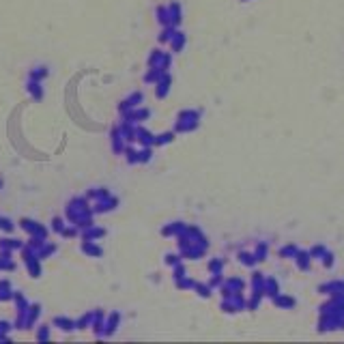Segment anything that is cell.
<instances>
[{"mask_svg": "<svg viewBox=\"0 0 344 344\" xmlns=\"http://www.w3.org/2000/svg\"><path fill=\"white\" fill-rule=\"evenodd\" d=\"M179 254L183 258H189V261H196V258H202L209 250V241H206L204 233L198 226H185L179 237Z\"/></svg>", "mask_w": 344, "mask_h": 344, "instance_id": "1", "label": "cell"}, {"mask_svg": "<svg viewBox=\"0 0 344 344\" xmlns=\"http://www.w3.org/2000/svg\"><path fill=\"white\" fill-rule=\"evenodd\" d=\"M93 215H95L93 206H90V202H88L86 196H75L65 206V217H67V221H69V224H73V226H78L80 231H84V228L90 226V224H95Z\"/></svg>", "mask_w": 344, "mask_h": 344, "instance_id": "2", "label": "cell"}, {"mask_svg": "<svg viewBox=\"0 0 344 344\" xmlns=\"http://www.w3.org/2000/svg\"><path fill=\"white\" fill-rule=\"evenodd\" d=\"M84 196L88 198V202H90V206H93L95 215H97V213H110V211H114L119 206V198L112 196L105 187H93V189H88Z\"/></svg>", "mask_w": 344, "mask_h": 344, "instance_id": "3", "label": "cell"}, {"mask_svg": "<svg viewBox=\"0 0 344 344\" xmlns=\"http://www.w3.org/2000/svg\"><path fill=\"white\" fill-rule=\"evenodd\" d=\"M200 127V112L198 110H183L179 112L177 123H174V132L177 134H189Z\"/></svg>", "mask_w": 344, "mask_h": 344, "instance_id": "4", "label": "cell"}, {"mask_svg": "<svg viewBox=\"0 0 344 344\" xmlns=\"http://www.w3.org/2000/svg\"><path fill=\"white\" fill-rule=\"evenodd\" d=\"M172 65V52H164V50H153L149 54V67L159 69V71H168Z\"/></svg>", "mask_w": 344, "mask_h": 344, "instance_id": "5", "label": "cell"}, {"mask_svg": "<svg viewBox=\"0 0 344 344\" xmlns=\"http://www.w3.org/2000/svg\"><path fill=\"white\" fill-rule=\"evenodd\" d=\"M20 226H22V231H26L30 237H39V239H48V228H45L43 224H39V221H35V219H20Z\"/></svg>", "mask_w": 344, "mask_h": 344, "instance_id": "6", "label": "cell"}, {"mask_svg": "<svg viewBox=\"0 0 344 344\" xmlns=\"http://www.w3.org/2000/svg\"><path fill=\"white\" fill-rule=\"evenodd\" d=\"M123 119L129 121V123H134V125H142L144 121L151 119V110L149 108H142V105H138V108H134V110H129L127 114H123Z\"/></svg>", "mask_w": 344, "mask_h": 344, "instance_id": "7", "label": "cell"}, {"mask_svg": "<svg viewBox=\"0 0 344 344\" xmlns=\"http://www.w3.org/2000/svg\"><path fill=\"white\" fill-rule=\"evenodd\" d=\"M144 101V95L140 93V90H136V93H132L129 97H125L123 101L119 103V112L121 114H127L129 110H134V108H138V105H140Z\"/></svg>", "mask_w": 344, "mask_h": 344, "instance_id": "8", "label": "cell"}, {"mask_svg": "<svg viewBox=\"0 0 344 344\" xmlns=\"http://www.w3.org/2000/svg\"><path fill=\"white\" fill-rule=\"evenodd\" d=\"M136 144H140V147H155V134L149 132L147 127L138 125L136 127Z\"/></svg>", "mask_w": 344, "mask_h": 344, "instance_id": "9", "label": "cell"}, {"mask_svg": "<svg viewBox=\"0 0 344 344\" xmlns=\"http://www.w3.org/2000/svg\"><path fill=\"white\" fill-rule=\"evenodd\" d=\"M170 86H172L170 73H164L162 78L157 80V84H155V97H157V99H166L168 93H170Z\"/></svg>", "mask_w": 344, "mask_h": 344, "instance_id": "10", "label": "cell"}, {"mask_svg": "<svg viewBox=\"0 0 344 344\" xmlns=\"http://www.w3.org/2000/svg\"><path fill=\"white\" fill-rule=\"evenodd\" d=\"M110 138H112V151L117 153V155H123V151H125V147H127V142H125L123 134H121L119 125H117V127H112Z\"/></svg>", "mask_w": 344, "mask_h": 344, "instance_id": "11", "label": "cell"}, {"mask_svg": "<svg viewBox=\"0 0 344 344\" xmlns=\"http://www.w3.org/2000/svg\"><path fill=\"white\" fill-rule=\"evenodd\" d=\"M185 43H187L185 33H183L181 28H177V33L172 35V39H170V43H168V48H170L172 54H179V52H183V48H185Z\"/></svg>", "mask_w": 344, "mask_h": 344, "instance_id": "12", "label": "cell"}, {"mask_svg": "<svg viewBox=\"0 0 344 344\" xmlns=\"http://www.w3.org/2000/svg\"><path fill=\"white\" fill-rule=\"evenodd\" d=\"M80 250H82L86 256H90V258H99V256H103L101 246H97V241H90V239H82Z\"/></svg>", "mask_w": 344, "mask_h": 344, "instance_id": "13", "label": "cell"}, {"mask_svg": "<svg viewBox=\"0 0 344 344\" xmlns=\"http://www.w3.org/2000/svg\"><path fill=\"white\" fill-rule=\"evenodd\" d=\"M119 323H121V312H112V314L105 316V329H103V338H110L114 335V331L119 329Z\"/></svg>", "mask_w": 344, "mask_h": 344, "instance_id": "14", "label": "cell"}, {"mask_svg": "<svg viewBox=\"0 0 344 344\" xmlns=\"http://www.w3.org/2000/svg\"><path fill=\"white\" fill-rule=\"evenodd\" d=\"M90 329L97 338H103V329H105V314L103 310H95V318H93V325H90Z\"/></svg>", "mask_w": 344, "mask_h": 344, "instance_id": "15", "label": "cell"}, {"mask_svg": "<svg viewBox=\"0 0 344 344\" xmlns=\"http://www.w3.org/2000/svg\"><path fill=\"white\" fill-rule=\"evenodd\" d=\"M39 316H41V303H30L26 312V329H33Z\"/></svg>", "mask_w": 344, "mask_h": 344, "instance_id": "16", "label": "cell"}, {"mask_svg": "<svg viewBox=\"0 0 344 344\" xmlns=\"http://www.w3.org/2000/svg\"><path fill=\"white\" fill-rule=\"evenodd\" d=\"M101 237H105V228H101V226L90 224V226H86V228H84V231H82V239L97 241V239H101Z\"/></svg>", "mask_w": 344, "mask_h": 344, "instance_id": "17", "label": "cell"}, {"mask_svg": "<svg viewBox=\"0 0 344 344\" xmlns=\"http://www.w3.org/2000/svg\"><path fill=\"white\" fill-rule=\"evenodd\" d=\"M168 9H170V22H172V26L174 28H179L181 26V22H183V7H181V3H170L168 5Z\"/></svg>", "mask_w": 344, "mask_h": 344, "instance_id": "18", "label": "cell"}, {"mask_svg": "<svg viewBox=\"0 0 344 344\" xmlns=\"http://www.w3.org/2000/svg\"><path fill=\"white\" fill-rule=\"evenodd\" d=\"M24 248V241H20V239H13V237H3L0 239V250H5V252H18Z\"/></svg>", "mask_w": 344, "mask_h": 344, "instance_id": "19", "label": "cell"}, {"mask_svg": "<svg viewBox=\"0 0 344 344\" xmlns=\"http://www.w3.org/2000/svg\"><path fill=\"white\" fill-rule=\"evenodd\" d=\"M185 221H172V224H166L162 228V235L164 237H179L183 231H185Z\"/></svg>", "mask_w": 344, "mask_h": 344, "instance_id": "20", "label": "cell"}, {"mask_svg": "<svg viewBox=\"0 0 344 344\" xmlns=\"http://www.w3.org/2000/svg\"><path fill=\"white\" fill-rule=\"evenodd\" d=\"M15 261H13V252L0 250V271H13Z\"/></svg>", "mask_w": 344, "mask_h": 344, "instance_id": "21", "label": "cell"}, {"mask_svg": "<svg viewBox=\"0 0 344 344\" xmlns=\"http://www.w3.org/2000/svg\"><path fill=\"white\" fill-rule=\"evenodd\" d=\"M26 90L30 93V97H33L35 101H41V99H43V86H41V82H37V80H30V78H28Z\"/></svg>", "mask_w": 344, "mask_h": 344, "instance_id": "22", "label": "cell"}, {"mask_svg": "<svg viewBox=\"0 0 344 344\" xmlns=\"http://www.w3.org/2000/svg\"><path fill=\"white\" fill-rule=\"evenodd\" d=\"M13 295H15V290L11 286V282L9 280H0V303L3 301H13Z\"/></svg>", "mask_w": 344, "mask_h": 344, "instance_id": "23", "label": "cell"}, {"mask_svg": "<svg viewBox=\"0 0 344 344\" xmlns=\"http://www.w3.org/2000/svg\"><path fill=\"white\" fill-rule=\"evenodd\" d=\"M123 155H125V159H127V164H129V166L140 164V149H136L134 144H127L125 151H123Z\"/></svg>", "mask_w": 344, "mask_h": 344, "instance_id": "24", "label": "cell"}, {"mask_svg": "<svg viewBox=\"0 0 344 344\" xmlns=\"http://www.w3.org/2000/svg\"><path fill=\"white\" fill-rule=\"evenodd\" d=\"M56 250H58V246H56V243L43 241L41 246H39V250H37V256H39L41 261H45V258H50L52 254H56Z\"/></svg>", "mask_w": 344, "mask_h": 344, "instance_id": "25", "label": "cell"}, {"mask_svg": "<svg viewBox=\"0 0 344 344\" xmlns=\"http://www.w3.org/2000/svg\"><path fill=\"white\" fill-rule=\"evenodd\" d=\"M243 288V282L241 280H228L224 286H221V295L224 297H231V295H237L239 290Z\"/></svg>", "mask_w": 344, "mask_h": 344, "instance_id": "26", "label": "cell"}, {"mask_svg": "<svg viewBox=\"0 0 344 344\" xmlns=\"http://www.w3.org/2000/svg\"><path fill=\"white\" fill-rule=\"evenodd\" d=\"M52 325L58 327L60 331H73V329H75V320L67 318V316H54V320H52Z\"/></svg>", "mask_w": 344, "mask_h": 344, "instance_id": "27", "label": "cell"}, {"mask_svg": "<svg viewBox=\"0 0 344 344\" xmlns=\"http://www.w3.org/2000/svg\"><path fill=\"white\" fill-rule=\"evenodd\" d=\"M48 75H50V71H48V67H43V65H39V67L30 69L28 78H30V80H37V82H43L45 78H48Z\"/></svg>", "mask_w": 344, "mask_h": 344, "instance_id": "28", "label": "cell"}, {"mask_svg": "<svg viewBox=\"0 0 344 344\" xmlns=\"http://www.w3.org/2000/svg\"><path fill=\"white\" fill-rule=\"evenodd\" d=\"M93 318H95V310L86 312L84 316H80L78 320H75V329H88V327L93 325Z\"/></svg>", "mask_w": 344, "mask_h": 344, "instance_id": "29", "label": "cell"}, {"mask_svg": "<svg viewBox=\"0 0 344 344\" xmlns=\"http://www.w3.org/2000/svg\"><path fill=\"white\" fill-rule=\"evenodd\" d=\"M164 73H168V71H159V69H153V67H149V71L144 73V78H142V80L147 82V84H157V80L162 78Z\"/></svg>", "mask_w": 344, "mask_h": 344, "instance_id": "30", "label": "cell"}, {"mask_svg": "<svg viewBox=\"0 0 344 344\" xmlns=\"http://www.w3.org/2000/svg\"><path fill=\"white\" fill-rule=\"evenodd\" d=\"M174 140V132H164L155 136V147H164V144H170Z\"/></svg>", "mask_w": 344, "mask_h": 344, "instance_id": "31", "label": "cell"}, {"mask_svg": "<svg viewBox=\"0 0 344 344\" xmlns=\"http://www.w3.org/2000/svg\"><path fill=\"white\" fill-rule=\"evenodd\" d=\"M174 33H177V28H174V26H166V28H162V33H159V43H166V45H168Z\"/></svg>", "mask_w": 344, "mask_h": 344, "instance_id": "32", "label": "cell"}, {"mask_svg": "<svg viewBox=\"0 0 344 344\" xmlns=\"http://www.w3.org/2000/svg\"><path fill=\"white\" fill-rule=\"evenodd\" d=\"M174 284H177V288H181V290H189V288H194L196 280H192L189 275H183L181 280H174Z\"/></svg>", "mask_w": 344, "mask_h": 344, "instance_id": "33", "label": "cell"}, {"mask_svg": "<svg viewBox=\"0 0 344 344\" xmlns=\"http://www.w3.org/2000/svg\"><path fill=\"white\" fill-rule=\"evenodd\" d=\"M194 290H196L198 297H202V299H209V297H211V286L209 284H200V282H196Z\"/></svg>", "mask_w": 344, "mask_h": 344, "instance_id": "34", "label": "cell"}, {"mask_svg": "<svg viewBox=\"0 0 344 344\" xmlns=\"http://www.w3.org/2000/svg\"><path fill=\"white\" fill-rule=\"evenodd\" d=\"M153 159V147H140V164H149Z\"/></svg>", "mask_w": 344, "mask_h": 344, "instance_id": "35", "label": "cell"}, {"mask_svg": "<svg viewBox=\"0 0 344 344\" xmlns=\"http://www.w3.org/2000/svg\"><path fill=\"white\" fill-rule=\"evenodd\" d=\"M9 331H11L9 320H0V340H9Z\"/></svg>", "mask_w": 344, "mask_h": 344, "instance_id": "36", "label": "cell"}, {"mask_svg": "<svg viewBox=\"0 0 344 344\" xmlns=\"http://www.w3.org/2000/svg\"><path fill=\"white\" fill-rule=\"evenodd\" d=\"M221 267H224V261H221V258H213V261H209V271L211 273H221Z\"/></svg>", "mask_w": 344, "mask_h": 344, "instance_id": "37", "label": "cell"}, {"mask_svg": "<svg viewBox=\"0 0 344 344\" xmlns=\"http://www.w3.org/2000/svg\"><path fill=\"white\" fill-rule=\"evenodd\" d=\"M65 226H67V224H65V219H63V217H54V219H52V231H54V233H58V235H60V233L65 231Z\"/></svg>", "mask_w": 344, "mask_h": 344, "instance_id": "38", "label": "cell"}, {"mask_svg": "<svg viewBox=\"0 0 344 344\" xmlns=\"http://www.w3.org/2000/svg\"><path fill=\"white\" fill-rule=\"evenodd\" d=\"M50 338V325H39V329H37V340H48Z\"/></svg>", "mask_w": 344, "mask_h": 344, "instance_id": "39", "label": "cell"}, {"mask_svg": "<svg viewBox=\"0 0 344 344\" xmlns=\"http://www.w3.org/2000/svg\"><path fill=\"white\" fill-rule=\"evenodd\" d=\"M179 263H183V256L181 254H166V265L174 267V265H179Z\"/></svg>", "mask_w": 344, "mask_h": 344, "instance_id": "40", "label": "cell"}, {"mask_svg": "<svg viewBox=\"0 0 344 344\" xmlns=\"http://www.w3.org/2000/svg\"><path fill=\"white\" fill-rule=\"evenodd\" d=\"M0 187H3V181H0Z\"/></svg>", "mask_w": 344, "mask_h": 344, "instance_id": "41", "label": "cell"}]
</instances>
